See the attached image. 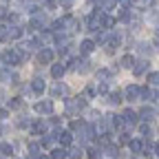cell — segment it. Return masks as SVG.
Instances as JSON below:
<instances>
[{
  "label": "cell",
  "instance_id": "1f68e13d",
  "mask_svg": "<svg viewBox=\"0 0 159 159\" xmlns=\"http://www.w3.org/2000/svg\"><path fill=\"white\" fill-rule=\"evenodd\" d=\"M29 155H38V150H40V144H35V142H29Z\"/></svg>",
  "mask_w": 159,
  "mask_h": 159
},
{
  "label": "cell",
  "instance_id": "ba28073f",
  "mask_svg": "<svg viewBox=\"0 0 159 159\" xmlns=\"http://www.w3.org/2000/svg\"><path fill=\"white\" fill-rule=\"evenodd\" d=\"M44 89H47V86H44V80L35 77L33 82H31V91H33L35 95H42V93H44Z\"/></svg>",
  "mask_w": 159,
  "mask_h": 159
},
{
  "label": "cell",
  "instance_id": "b9f144b4",
  "mask_svg": "<svg viewBox=\"0 0 159 159\" xmlns=\"http://www.w3.org/2000/svg\"><path fill=\"white\" fill-rule=\"evenodd\" d=\"M86 93H89V95H95V93H97V89H95V86H89V89H86Z\"/></svg>",
  "mask_w": 159,
  "mask_h": 159
},
{
  "label": "cell",
  "instance_id": "74e56055",
  "mask_svg": "<svg viewBox=\"0 0 159 159\" xmlns=\"http://www.w3.org/2000/svg\"><path fill=\"white\" fill-rule=\"evenodd\" d=\"M73 2H75V0H60V5H62V7H66V9H69Z\"/></svg>",
  "mask_w": 159,
  "mask_h": 159
},
{
  "label": "cell",
  "instance_id": "7c38bea8",
  "mask_svg": "<svg viewBox=\"0 0 159 159\" xmlns=\"http://www.w3.org/2000/svg\"><path fill=\"white\" fill-rule=\"evenodd\" d=\"M66 93H69V89H66L64 84H55V86L51 89V95H53V97H64Z\"/></svg>",
  "mask_w": 159,
  "mask_h": 159
},
{
  "label": "cell",
  "instance_id": "c3c4849f",
  "mask_svg": "<svg viewBox=\"0 0 159 159\" xmlns=\"http://www.w3.org/2000/svg\"><path fill=\"white\" fill-rule=\"evenodd\" d=\"M133 2H135V0H133Z\"/></svg>",
  "mask_w": 159,
  "mask_h": 159
},
{
  "label": "cell",
  "instance_id": "8d00e7d4",
  "mask_svg": "<svg viewBox=\"0 0 159 159\" xmlns=\"http://www.w3.org/2000/svg\"><path fill=\"white\" fill-rule=\"evenodd\" d=\"M44 7L47 9H55V0H44Z\"/></svg>",
  "mask_w": 159,
  "mask_h": 159
},
{
  "label": "cell",
  "instance_id": "7a4b0ae2",
  "mask_svg": "<svg viewBox=\"0 0 159 159\" xmlns=\"http://www.w3.org/2000/svg\"><path fill=\"white\" fill-rule=\"evenodd\" d=\"M86 106V99L84 97H75V99H66V104H64V111H66V115H75V113H80Z\"/></svg>",
  "mask_w": 159,
  "mask_h": 159
},
{
  "label": "cell",
  "instance_id": "ab89813d",
  "mask_svg": "<svg viewBox=\"0 0 159 159\" xmlns=\"http://www.w3.org/2000/svg\"><path fill=\"white\" fill-rule=\"evenodd\" d=\"M7 16H9V13H7V11H5V7H0V20H5V18H7Z\"/></svg>",
  "mask_w": 159,
  "mask_h": 159
},
{
  "label": "cell",
  "instance_id": "4dcf8cb0",
  "mask_svg": "<svg viewBox=\"0 0 159 159\" xmlns=\"http://www.w3.org/2000/svg\"><path fill=\"white\" fill-rule=\"evenodd\" d=\"M89 157L91 159H99V157H102V150H99V148H89Z\"/></svg>",
  "mask_w": 159,
  "mask_h": 159
},
{
  "label": "cell",
  "instance_id": "60d3db41",
  "mask_svg": "<svg viewBox=\"0 0 159 159\" xmlns=\"http://www.w3.org/2000/svg\"><path fill=\"white\" fill-rule=\"evenodd\" d=\"M7 115H9V111H7V108H0V119H5Z\"/></svg>",
  "mask_w": 159,
  "mask_h": 159
},
{
  "label": "cell",
  "instance_id": "7dc6e473",
  "mask_svg": "<svg viewBox=\"0 0 159 159\" xmlns=\"http://www.w3.org/2000/svg\"><path fill=\"white\" fill-rule=\"evenodd\" d=\"M2 2H7V0H2Z\"/></svg>",
  "mask_w": 159,
  "mask_h": 159
},
{
  "label": "cell",
  "instance_id": "e0dca14e",
  "mask_svg": "<svg viewBox=\"0 0 159 159\" xmlns=\"http://www.w3.org/2000/svg\"><path fill=\"white\" fill-rule=\"evenodd\" d=\"M122 117H124V122H126V124H133V126L137 124V113H135V111H130V108H128V111H124V115H122Z\"/></svg>",
  "mask_w": 159,
  "mask_h": 159
},
{
  "label": "cell",
  "instance_id": "ee69618b",
  "mask_svg": "<svg viewBox=\"0 0 159 159\" xmlns=\"http://www.w3.org/2000/svg\"><path fill=\"white\" fill-rule=\"evenodd\" d=\"M5 135V126H0V137H2Z\"/></svg>",
  "mask_w": 159,
  "mask_h": 159
},
{
  "label": "cell",
  "instance_id": "ac0fdd59",
  "mask_svg": "<svg viewBox=\"0 0 159 159\" xmlns=\"http://www.w3.org/2000/svg\"><path fill=\"white\" fill-rule=\"evenodd\" d=\"M93 49H95V42H93V40H84V42L80 44V51H82L84 55H89Z\"/></svg>",
  "mask_w": 159,
  "mask_h": 159
},
{
  "label": "cell",
  "instance_id": "4316f807",
  "mask_svg": "<svg viewBox=\"0 0 159 159\" xmlns=\"http://www.w3.org/2000/svg\"><path fill=\"white\" fill-rule=\"evenodd\" d=\"M108 77H111V71H106V69H99V71H97V80H102V82H106Z\"/></svg>",
  "mask_w": 159,
  "mask_h": 159
},
{
  "label": "cell",
  "instance_id": "4fadbf2b",
  "mask_svg": "<svg viewBox=\"0 0 159 159\" xmlns=\"http://www.w3.org/2000/svg\"><path fill=\"white\" fill-rule=\"evenodd\" d=\"M91 62H89V60H77V62H75V71H80V73H89L91 71V66H89Z\"/></svg>",
  "mask_w": 159,
  "mask_h": 159
},
{
  "label": "cell",
  "instance_id": "2e32d148",
  "mask_svg": "<svg viewBox=\"0 0 159 159\" xmlns=\"http://www.w3.org/2000/svg\"><path fill=\"white\" fill-rule=\"evenodd\" d=\"M64 71H66V66H64V64H53V66H51V75H53L55 80L62 77V75H64Z\"/></svg>",
  "mask_w": 159,
  "mask_h": 159
},
{
  "label": "cell",
  "instance_id": "f546056e",
  "mask_svg": "<svg viewBox=\"0 0 159 159\" xmlns=\"http://www.w3.org/2000/svg\"><path fill=\"white\" fill-rule=\"evenodd\" d=\"M13 152V148L9 146V144H2V146H0V155H5V157H9Z\"/></svg>",
  "mask_w": 159,
  "mask_h": 159
},
{
  "label": "cell",
  "instance_id": "3957f363",
  "mask_svg": "<svg viewBox=\"0 0 159 159\" xmlns=\"http://www.w3.org/2000/svg\"><path fill=\"white\" fill-rule=\"evenodd\" d=\"M33 108H35V113H40V115H51V113H53V102H49V99H47V102H38Z\"/></svg>",
  "mask_w": 159,
  "mask_h": 159
},
{
  "label": "cell",
  "instance_id": "bcb514c9",
  "mask_svg": "<svg viewBox=\"0 0 159 159\" xmlns=\"http://www.w3.org/2000/svg\"><path fill=\"white\" fill-rule=\"evenodd\" d=\"M20 2H29V0H20Z\"/></svg>",
  "mask_w": 159,
  "mask_h": 159
},
{
  "label": "cell",
  "instance_id": "e575fe53",
  "mask_svg": "<svg viewBox=\"0 0 159 159\" xmlns=\"http://www.w3.org/2000/svg\"><path fill=\"white\" fill-rule=\"evenodd\" d=\"M73 159H80V157H82V148H71V152H69Z\"/></svg>",
  "mask_w": 159,
  "mask_h": 159
},
{
  "label": "cell",
  "instance_id": "603a6c76",
  "mask_svg": "<svg viewBox=\"0 0 159 159\" xmlns=\"http://www.w3.org/2000/svg\"><path fill=\"white\" fill-rule=\"evenodd\" d=\"M119 64H122L124 69H133L135 60H133V55H124V57H122V62H119Z\"/></svg>",
  "mask_w": 159,
  "mask_h": 159
},
{
  "label": "cell",
  "instance_id": "d6a6232c",
  "mask_svg": "<svg viewBox=\"0 0 159 159\" xmlns=\"http://www.w3.org/2000/svg\"><path fill=\"white\" fill-rule=\"evenodd\" d=\"M148 82L155 84V86H159V73H148Z\"/></svg>",
  "mask_w": 159,
  "mask_h": 159
},
{
  "label": "cell",
  "instance_id": "f1b7e54d",
  "mask_svg": "<svg viewBox=\"0 0 159 159\" xmlns=\"http://www.w3.org/2000/svg\"><path fill=\"white\" fill-rule=\"evenodd\" d=\"M106 155H108V157H117V155H119V148L108 144V146H106Z\"/></svg>",
  "mask_w": 159,
  "mask_h": 159
},
{
  "label": "cell",
  "instance_id": "9c48e42d",
  "mask_svg": "<svg viewBox=\"0 0 159 159\" xmlns=\"http://www.w3.org/2000/svg\"><path fill=\"white\" fill-rule=\"evenodd\" d=\"M9 40H18V38H22V27H20V25H9Z\"/></svg>",
  "mask_w": 159,
  "mask_h": 159
},
{
  "label": "cell",
  "instance_id": "44dd1931",
  "mask_svg": "<svg viewBox=\"0 0 159 159\" xmlns=\"http://www.w3.org/2000/svg\"><path fill=\"white\" fill-rule=\"evenodd\" d=\"M119 44H122V38H119V35H111V38H108V51L117 49Z\"/></svg>",
  "mask_w": 159,
  "mask_h": 159
},
{
  "label": "cell",
  "instance_id": "5b68a950",
  "mask_svg": "<svg viewBox=\"0 0 159 159\" xmlns=\"http://www.w3.org/2000/svg\"><path fill=\"white\" fill-rule=\"evenodd\" d=\"M139 91H142V89H139L137 84H130V86H126V91H124V97L133 102V99H137V97H139Z\"/></svg>",
  "mask_w": 159,
  "mask_h": 159
},
{
  "label": "cell",
  "instance_id": "52a82bcc",
  "mask_svg": "<svg viewBox=\"0 0 159 159\" xmlns=\"http://www.w3.org/2000/svg\"><path fill=\"white\" fill-rule=\"evenodd\" d=\"M111 27H113V18L106 11H102L99 13V29H111Z\"/></svg>",
  "mask_w": 159,
  "mask_h": 159
},
{
  "label": "cell",
  "instance_id": "f6af8a7d",
  "mask_svg": "<svg viewBox=\"0 0 159 159\" xmlns=\"http://www.w3.org/2000/svg\"><path fill=\"white\" fill-rule=\"evenodd\" d=\"M155 152H157V155H159V144H157V146H155Z\"/></svg>",
  "mask_w": 159,
  "mask_h": 159
},
{
  "label": "cell",
  "instance_id": "f35d334b",
  "mask_svg": "<svg viewBox=\"0 0 159 159\" xmlns=\"http://www.w3.org/2000/svg\"><path fill=\"white\" fill-rule=\"evenodd\" d=\"M130 2H133V0H119V5H122V9H128V7H130Z\"/></svg>",
  "mask_w": 159,
  "mask_h": 159
},
{
  "label": "cell",
  "instance_id": "d590c367",
  "mask_svg": "<svg viewBox=\"0 0 159 159\" xmlns=\"http://www.w3.org/2000/svg\"><path fill=\"white\" fill-rule=\"evenodd\" d=\"M97 93H108V84H106V82H102V84L97 86Z\"/></svg>",
  "mask_w": 159,
  "mask_h": 159
},
{
  "label": "cell",
  "instance_id": "277c9868",
  "mask_svg": "<svg viewBox=\"0 0 159 159\" xmlns=\"http://www.w3.org/2000/svg\"><path fill=\"white\" fill-rule=\"evenodd\" d=\"M148 66H150L148 60H139V62L133 64V73H135V75H144V73L148 71Z\"/></svg>",
  "mask_w": 159,
  "mask_h": 159
},
{
  "label": "cell",
  "instance_id": "6da1fadb",
  "mask_svg": "<svg viewBox=\"0 0 159 159\" xmlns=\"http://www.w3.org/2000/svg\"><path fill=\"white\" fill-rule=\"evenodd\" d=\"M2 55H5V62H7V64L20 66V64L25 62V57H27V51L20 49V47H13V49H9V51H5Z\"/></svg>",
  "mask_w": 159,
  "mask_h": 159
},
{
  "label": "cell",
  "instance_id": "7402d4cb",
  "mask_svg": "<svg viewBox=\"0 0 159 159\" xmlns=\"http://www.w3.org/2000/svg\"><path fill=\"white\" fill-rule=\"evenodd\" d=\"M66 155H69V152H66L64 146H62V148H57V150L51 152V159H66Z\"/></svg>",
  "mask_w": 159,
  "mask_h": 159
},
{
  "label": "cell",
  "instance_id": "30bf717a",
  "mask_svg": "<svg viewBox=\"0 0 159 159\" xmlns=\"http://www.w3.org/2000/svg\"><path fill=\"white\" fill-rule=\"evenodd\" d=\"M139 115H142V119H144V122H152V119L157 117V111L155 108H142V111H139Z\"/></svg>",
  "mask_w": 159,
  "mask_h": 159
},
{
  "label": "cell",
  "instance_id": "9a60e30c",
  "mask_svg": "<svg viewBox=\"0 0 159 159\" xmlns=\"http://www.w3.org/2000/svg\"><path fill=\"white\" fill-rule=\"evenodd\" d=\"M139 95H142V99H150V102H155V99H157V93L150 91V86H144L142 91H139Z\"/></svg>",
  "mask_w": 159,
  "mask_h": 159
},
{
  "label": "cell",
  "instance_id": "ffe728a7",
  "mask_svg": "<svg viewBox=\"0 0 159 159\" xmlns=\"http://www.w3.org/2000/svg\"><path fill=\"white\" fill-rule=\"evenodd\" d=\"M44 130H47V124H44V122L31 124V133H33V135H40V133H44Z\"/></svg>",
  "mask_w": 159,
  "mask_h": 159
},
{
  "label": "cell",
  "instance_id": "cb8c5ba5",
  "mask_svg": "<svg viewBox=\"0 0 159 159\" xmlns=\"http://www.w3.org/2000/svg\"><path fill=\"white\" fill-rule=\"evenodd\" d=\"M9 27H5V25H0V42H9V31H7Z\"/></svg>",
  "mask_w": 159,
  "mask_h": 159
},
{
  "label": "cell",
  "instance_id": "8fae6325",
  "mask_svg": "<svg viewBox=\"0 0 159 159\" xmlns=\"http://www.w3.org/2000/svg\"><path fill=\"white\" fill-rule=\"evenodd\" d=\"M55 137H57V142L62 144L64 148L73 144V137H71V133H55Z\"/></svg>",
  "mask_w": 159,
  "mask_h": 159
},
{
  "label": "cell",
  "instance_id": "d4e9b609",
  "mask_svg": "<svg viewBox=\"0 0 159 159\" xmlns=\"http://www.w3.org/2000/svg\"><path fill=\"white\" fill-rule=\"evenodd\" d=\"M122 102V95H119L117 91L115 93H108V104H119Z\"/></svg>",
  "mask_w": 159,
  "mask_h": 159
},
{
  "label": "cell",
  "instance_id": "7bdbcfd3",
  "mask_svg": "<svg viewBox=\"0 0 159 159\" xmlns=\"http://www.w3.org/2000/svg\"><path fill=\"white\" fill-rule=\"evenodd\" d=\"M139 133H142V135H148V126H146V124H144V126H142V128H139Z\"/></svg>",
  "mask_w": 159,
  "mask_h": 159
},
{
  "label": "cell",
  "instance_id": "484cf974",
  "mask_svg": "<svg viewBox=\"0 0 159 159\" xmlns=\"http://www.w3.org/2000/svg\"><path fill=\"white\" fill-rule=\"evenodd\" d=\"M139 53H142V55H148L150 51H152V47L148 44V42H142V44H139V49H137Z\"/></svg>",
  "mask_w": 159,
  "mask_h": 159
},
{
  "label": "cell",
  "instance_id": "83f0119b",
  "mask_svg": "<svg viewBox=\"0 0 159 159\" xmlns=\"http://www.w3.org/2000/svg\"><path fill=\"white\" fill-rule=\"evenodd\" d=\"M55 139H57L55 135H44V137H42V146H47V148H49V146L55 142Z\"/></svg>",
  "mask_w": 159,
  "mask_h": 159
},
{
  "label": "cell",
  "instance_id": "5bb4252c",
  "mask_svg": "<svg viewBox=\"0 0 159 159\" xmlns=\"http://www.w3.org/2000/svg\"><path fill=\"white\" fill-rule=\"evenodd\" d=\"M128 146H130V150L137 152V155L144 152V142H142V139H133V142H128Z\"/></svg>",
  "mask_w": 159,
  "mask_h": 159
},
{
  "label": "cell",
  "instance_id": "8992f818",
  "mask_svg": "<svg viewBox=\"0 0 159 159\" xmlns=\"http://www.w3.org/2000/svg\"><path fill=\"white\" fill-rule=\"evenodd\" d=\"M51 60H53V51L51 49H42V51L38 53V62L40 64H49Z\"/></svg>",
  "mask_w": 159,
  "mask_h": 159
},
{
  "label": "cell",
  "instance_id": "836d02e7",
  "mask_svg": "<svg viewBox=\"0 0 159 159\" xmlns=\"http://www.w3.org/2000/svg\"><path fill=\"white\" fill-rule=\"evenodd\" d=\"M18 126H20V128L31 126V119H29V117H20V119H18Z\"/></svg>",
  "mask_w": 159,
  "mask_h": 159
},
{
  "label": "cell",
  "instance_id": "d6986e66",
  "mask_svg": "<svg viewBox=\"0 0 159 159\" xmlns=\"http://www.w3.org/2000/svg\"><path fill=\"white\" fill-rule=\"evenodd\" d=\"M22 104H25V102H22V97H13L11 102L7 104V108H11V111H20V108H22Z\"/></svg>",
  "mask_w": 159,
  "mask_h": 159
}]
</instances>
